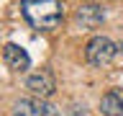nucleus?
I'll return each mask as SVG.
<instances>
[{
	"mask_svg": "<svg viewBox=\"0 0 123 116\" xmlns=\"http://www.w3.org/2000/svg\"><path fill=\"white\" fill-rule=\"evenodd\" d=\"M3 62H5L8 70H13V72H23V70H28L31 57L26 54L23 46H18V44H5V46H3Z\"/></svg>",
	"mask_w": 123,
	"mask_h": 116,
	"instance_id": "423d86ee",
	"label": "nucleus"
},
{
	"mask_svg": "<svg viewBox=\"0 0 123 116\" xmlns=\"http://www.w3.org/2000/svg\"><path fill=\"white\" fill-rule=\"evenodd\" d=\"M118 52H121V54H123V44H121V46H118Z\"/></svg>",
	"mask_w": 123,
	"mask_h": 116,
	"instance_id": "6e6552de",
	"label": "nucleus"
},
{
	"mask_svg": "<svg viewBox=\"0 0 123 116\" xmlns=\"http://www.w3.org/2000/svg\"><path fill=\"white\" fill-rule=\"evenodd\" d=\"M23 18L38 31L56 29L64 18V5L62 0H23L21 3Z\"/></svg>",
	"mask_w": 123,
	"mask_h": 116,
	"instance_id": "f257e3e1",
	"label": "nucleus"
},
{
	"mask_svg": "<svg viewBox=\"0 0 123 116\" xmlns=\"http://www.w3.org/2000/svg\"><path fill=\"white\" fill-rule=\"evenodd\" d=\"M13 116H62V111L51 103H46V98H23L13 106Z\"/></svg>",
	"mask_w": 123,
	"mask_h": 116,
	"instance_id": "7ed1b4c3",
	"label": "nucleus"
},
{
	"mask_svg": "<svg viewBox=\"0 0 123 116\" xmlns=\"http://www.w3.org/2000/svg\"><path fill=\"white\" fill-rule=\"evenodd\" d=\"M85 54H87V62H90L92 67H108L115 59L118 46L108 36H92L87 41V46H85Z\"/></svg>",
	"mask_w": 123,
	"mask_h": 116,
	"instance_id": "f03ea898",
	"label": "nucleus"
},
{
	"mask_svg": "<svg viewBox=\"0 0 123 116\" xmlns=\"http://www.w3.org/2000/svg\"><path fill=\"white\" fill-rule=\"evenodd\" d=\"M103 21H105V10H103V5H95V3L77 8V13H74V23L80 29H85V31L98 29Z\"/></svg>",
	"mask_w": 123,
	"mask_h": 116,
	"instance_id": "39448f33",
	"label": "nucleus"
},
{
	"mask_svg": "<svg viewBox=\"0 0 123 116\" xmlns=\"http://www.w3.org/2000/svg\"><path fill=\"white\" fill-rule=\"evenodd\" d=\"M26 90H31L36 98H49L56 90V83H54V75L49 70H38L33 75L26 77Z\"/></svg>",
	"mask_w": 123,
	"mask_h": 116,
	"instance_id": "20e7f679",
	"label": "nucleus"
},
{
	"mask_svg": "<svg viewBox=\"0 0 123 116\" xmlns=\"http://www.w3.org/2000/svg\"><path fill=\"white\" fill-rule=\"evenodd\" d=\"M100 114L103 116H123V90H108L100 98Z\"/></svg>",
	"mask_w": 123,
	"mask_h": 116,
	"instance_id": "0eeeda50",
	"label": "nucleus"
}]
</instances>
